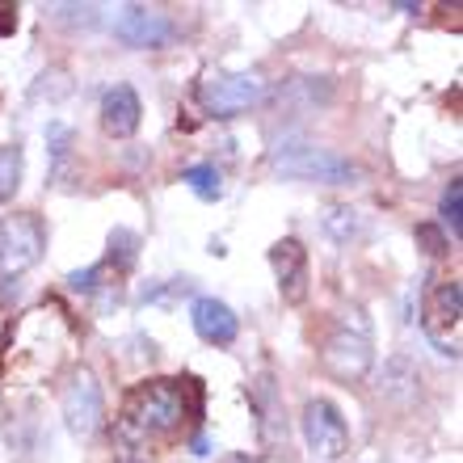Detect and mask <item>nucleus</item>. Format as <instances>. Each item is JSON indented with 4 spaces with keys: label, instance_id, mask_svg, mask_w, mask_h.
Masks as SVG:
<instances>
[{
    "label": "nucleus",
    "instance_id": "nucleus-1",
    "mask_svg": "<svg viewBox=\"0 0 463 463\" xmlns=\"http://www.w3.org/2000/svg\"><path fill=\"white\" fill-rule=\"evenodd\" d=\"M203 413L198 379H152L127 392L122 401V430L131 439H177L185 421Z\"/></svg>",
    "mask_w": 463,
    "mask_h": 463
},
{
    "label": "nucleus",
    "instance_id": "nucleus-2",
    "mask_svg": "<svg viewBox=\"0 0 463 463\" xmlns=\"http://www.w3.org/2000/svg\"><path fill=\"white\" fill-rule=\"evenodd\" d=\"M269 169L282 177H299V182H320V185H350L358 177L345 156H337L333 147L307 144V139H282L269 147Z\"/></svg>",
    "mask_w": 463,
    "mask_h": 463
},
{
    "label": "nucleus",
    "instance_id": "nucleus-3",
    "mask_svg": "<svg viewBox=\"0 0 463 463\" xmlns=\"http://www.w3.org/2000/svg\"><path fill=\"white\" fill-rule=\"evenodd\" d=\"M320 363H325V371H329L333 379H342V383H358V379H366V371H371V363H375V345H371V329H366V320H363L358 307L345 312L342 325L325 337V345H320Z\"/></svg>",
    "mask_w": 463,
    "mask_h": 463
},
{
    "label": "nucleus",
    "instance_id": "nucleus-4",
    "mask_svg": "<svg viewBox=\"0 0 463 463\" xmlns=\"http://www.w3.org/2000/svg\"><path fill=\"white\" fill-rule=\"evenodd\" d=\"M43 249H47V228L38 215H5L0 220V282L17 279L30 266L43 261Z\"/></svg>",
    "mask_w": 463,
    "mask_h": 463
},
{
    "label": "nucleus",
    "instance_id": "nucleus-5",
    "mask_svg": "<svg viewBox=\"0 0 463 463\" xmlns=\"http://www.w3.org/2000/svg\"><path fill=\"white\" fill-rule=\"evenodd\" d=\"M421 325H426L430 342L442 354L459 358V329H463V287L459 279H439L426 291V307H421Z\"/></svg>",
    "mask_w": 463,
    "mask_h": 463
},
{
    "label": "nucleus",
    "instance_id": "nucleus-6",
    "mask_svg": "<svg viewBox=\"0 0 463 463\" xmlns=\"http://www.w3.org/2000/svg\"><path fill=\"white\" fill-rule=\"evenodd\" d=\"M261 98H266V80L257 72H228V76L203 80V106L215 118H236V114H244Z\"/></svg>",
    "mask_w": 463,
    "mask_h": 463
},
{
    "label": "nucleus",
    "instance_id": "nucleus-7",
    "mask_svg": "<svg viewBox=\"0 0 463 463\" xmlns=\"http://www.w3.org/2000/svg\"><path fill=\"white\" fill-rule=\"evenodd\" d=\"M304 439L307 451L317 459H342L350 451V426L329 401H307L304 404Z\"/></svg>",
    "mask_w": 463,
    "mask_h": 463
},
{
    "label": "nucleus",
    "instance_id": "nucleus-8",
    "mask_svg": "<svg viewBox=\"0 0 463 463\" xmlns=\"http://www.w3.org/2000/svg\"><path fill=\"white\" fill-rule=\"evenodd\" d=\"M101 421H106L101 383L89 375V371H80V375L68 383V392H63V426L72 430L76 439H93L101 430Z\"/></svg>",
    "mask_w": 463,
    "mask_h": 463
},
{
    "label": "nucleus",
    "instance_id": "nucleus-9",
    "mask_svg": "<svg viewBox=\"0 0 463 463\" xmlns=\"http://www.w3.org/2000/svg\"><path fill=\"white\" fill-rule=\"evenodd\" d=\"M110 25H114V38L144 51H156L173 38V22L160 9H147V5H122Z\"/></svg>",
    "mask_w": 463,
    "mask_h": 463
},
{
    "label": "nucleus",
    "instance_id": "nucleus-10",
    "mask_svg": "<svg viewBox=\"0 0 463 463\" xmlns=\"http://www.w3.org/2000/svg\"><path fill=\"white\" fill-rule=\"evenodd\" d=\"M269 266H274V279H279V291L287 304H304L307 295V249L295 236L279 241L269 249Z\"/></svg>",
    "mask_w": 463,
    "mask_h": 463
},
{
    "label": "nucleus",
    "instance_id": "nucleus-11",
    "mask_svg": "<svg viewBox=\"0 0 463 463\" xmlns=\"http://www.w3.org/2000/svg\"><path fill=\"white\" fill-rule=\"evenodd\" d=\"M190 325H194V333L207 345H232V342H236V333H241L236 312H232L223 299H215V295L194 299V307H190Z\"/></svg>",
    "mask_w": 463,
    "mask_h": 463
},
{
    "label": "nucleus",
    "instance_id": "nucleus-12",
    "mask_svg": "<svg viewBox=\"0 0 463 463\" xmlns=\"http://www.w3.org/2000/svg\"><path fill=\"white\" fill-rule=\"evenodd\" d=\"M139 114H144V106H139L131 85H114L110 93L101 98V127H106V135H114V139H131V135L139 131Z\"/></svg>",
    "mask_w": 463,
    "mask_h": 463
},
{
    "label": "nucleus",
    "instance_id": "nucleus-13",
    "mask_svg": "<svg viewBox=\"0 0 463 463\" xmlns=\"http://www.w3.org/2000/svg\"><path fill=\"white\" fill-rule=\"evenodd\" d=\"M22 173H25V152L17 144L0 147V207L22 190Z\"/></svg>",
    "mask_w": 463,
    "mask_h": 463
},
{
    "label": "nucleus",
    "instance_id": "nucleus-14",
    "mask_svg": "<svg viewBox=\"0 0 463 463\" xmlns=\"http://www.w3.org/2000/svg\"><path fill=\"white\" fill-rule=\"evenodd\" d=\"M182 182L190 185L198 198H207V203H215V198L223 194V177L215 165H190V169L182 173Z\"/></svg>",
    "mask_w": 463,
    "mask_h": 463
},
{
    "label": "nucleus",
    "instance_id": "nucleus-15",
    "mask_svg": "<svg viewBox=\"0 0 463 463\" xmlns=\"http://www.w3.org/2000/svg\"><path fill=\"white\" fill-rule=\"evenodd\" d=\"M325 232H329L337 244H350L354 236H358V211H350V207H329V215H325Z\"/></svg>",
    "mask_w": 463,
    "mask_h": 463
},
{
    "label": "nucleus",
    "instance_id": "nucleus-16",
    "mask_svg": "<svg viewBox=\"0 0 463 463\" xmlns=\"http://www.w3.org/2000/svg\"><path fill=\"white\" fill-rule=\"evenodd\" d=\"M135 249H139V236L127 228H114L110 232V257L118 253V269H131L135 266Z\"/></svg>",
    "mask_w": 463,
    "mask_h": 463
},
{
    "label": "nucleus",
    "instance_id": "nucleus-17",
    "mask_svg": "<svg viewBox=\"0 0 463 463\" xmlns=\"http://www.w3.org/2000/svg\"><path fill=\"white\" fill-rule=\"evenodd\" d=\"M463 185H459V177H455L451 182V190H447V194H442V220L451 223V236H459L463 232Z\"/></svg>",
    "mask_w": 463,
    "mask_h": 463
},
{
    "label": "nucleus",
    "instance_id": "nucleus-18",
    "mask_svg": "<svg viewBox=\"0 0 463 463\" xmlns=\"http://www.w3.org/2000/svg\"><path fill=\"white\" fill-rule=\"evenodd\" d=\"M101 269H106V266H89V269H76V274H68V282H72V291H85V295H93V291H98Z\"/></svg>",
    "mask_w": 463,
    "mask_h": 463
},
{
    "label": "nucleus",
    "instance_id": "nucleus-19",
    "mask_svg": "<svg viewBox=\"0 0 463 463\" xmlns=\"http://www.w3.org/2000/svg\"><path fill=\"white\" fill-rule=\"evenodd\" d=\"M417 241L426 244V253H434V257L447 253V241H442V236H439L434 228H417Z\"/></svg>",
    "mask_w": 463,
    "mask_h": 463
},
{
    "label": "nucleus",
    "instance_id": "nucleus-20",
    "mask_svg": "<svg viewBox=\"0 0 463 463\" xmlns=\"http://www.w3.org/2000/svg\"><path fill=\"white\" fill-rule=\"evenodd\" d=\"M13 30H17V5L0 0V38H9Z\"/></svg>",
    "mask_w": 463,
    "mask_h": 463
}]
</instances>
